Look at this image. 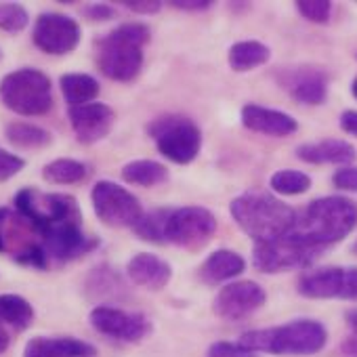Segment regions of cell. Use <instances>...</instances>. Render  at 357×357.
<instances>
[{"label": "cell", "instance_id": "cell-8", "mask_svg": "<svg viewBox=\"0 0 357 357\" xmlns=\"http://www.w3.org/2000/svg\"><path fill=\"white\" fill-rule=\"evenodd\" d=\"M217 231V219L202 206H178L170 208L166 217L164 240L166 244L198 250L211 242Z\"/></svg>", "mask_w": 357, "mask_h": 357}, {"label": "cell", "instance_id": "cell-27", "mask_svg": "<svg viewBox=\"0 0 357 357\" xmlns=\"http://www.w3.org/2000/svg\"><path fill=\"white\" fill-rule=\"evenodd\" d=\"M5 137L11 145L20 149H43L53 143V135L36 124L28 122H13L5 128Z\"/></svg>", "mask_w": 357, "mask_h": 357}, {"label": "cell", "instance_id": "cell-29", "mask_svg": "<svg viewBox=\"0 0 357 357\" xmlns=\"http://www.w3.org/2000/svg\"><path fill=\"white\" fill-rule=\"evenodd\" d=\"M269 185L280 196H301L311 190V176L296 168H282L271 174Z\"/></svg>", "mask_w": 357, "mask_h": 357}, {"label": "cell", "instance_id": "cell-45", "mask_svg": "<svg viewBox=\"0 0 357 357\" xmlns=\"http://www.w3.org/2000/svg\"><path fill=\"white\" fill-rule=\"evenodd\" d=\"M351 93H353V97L357 99V78L353 80V84H351Z\"/></svg>", "mask_w": 357, "mask_h": 357}, {"label": "cell", "instance_id": "cell-38", "mask_svg": "<svg viewBox=\"0 0 357 357\" xmlns=\"http://www.w3.org/2000/svg\"><path fill=\"white\" fill-rule=\"evenodd\" d=\"M168 5H172L174 9H181V11H208L213 7L211 0H170Z\"/></svg>", "mask_w": 357, "mask_h": 357}, {"label": "cell", "instance_id": "cell-33", "mask_svg": "<svg viewBox=\"0 0 357 357\" xmlns=\"http://www.w3.org/2000/svg\"><path fill=\"white\" fill-rule=\"evenodd\" d=\"M89 288L95 290V294H112L116 288H122V284H120V278L116 275V271H112L109 267H99V269L91 271Z\"/></svg>", "mask_w": 357, "mask_h": 357}, {"label": "cell", "instance_id": "cell-7", "mask_svg": "<svg viewBox=\"0 0 357 357\" xmlns=\"http://www.w3.org/2000/svg\"><path fill=\"white\" fill-rule=\"evenodd\" d=\"M15 211L28 221L36 236L55 223L82 217L76 198L68 194H43L34 188H26L15 196Z\"/></svg>", "mask_w": 357, "mask_h": 357}, {"label": "cell", "instance_id": "cell-22", "mask_svg": "<svg viewBox=\"0 0 357 357\" xmlns=\"http://www.w3.org/2000/svg\"><path fill=\"white\" fill-rule=\"evenodd\" d=\"M244 269H246V261L242 255L221 248V250H215L213 255H208V259L202 263L200 280L204 284L219 286V284L236 280L240 273H244Z\"/></svg>", "mask_w": 357, "mask_h": 357}, {"label": "cell", "instance_id": "cell-18", "mask_svg": "<svg viewBox=\"0 0 357 357\" xmlns=\"http://www.w3.org/2000/svg\"><path fill=\"white\" fill-rule=\"evenodd\" d=\"M242 124L248 130L267 137H290L298 130V122L294 116L259 103H248L242 107Z\"/></svg>", "mask_w": 357, "mask_h": 357}, {"label": "cell", "instance_id": "cell-10", "mask_svg": "<svg viewBox=\"0 0 357 357\" xmlns=\"http://www.w3.org/2000/svg\"><path fill=\"white\" fill-rule=\"evenodd\" d=\"M38 240L49 257V261L70 263L97 248L99 240L84 234L82 217H74L61 223H55L38 234Z\"/></svg>", "mask_w": 357, "mask_h": 357}, {"label": "cell", "instance_id": "cell-28", "mask_svg": "<svg viewBox=\"0 0 357 357\" xmlns=\"http://www.w3.org/2000/svg\"><path fill=\"white\" fill-rule=\"evenodd\" d=\"M34 321V309L30 301L20 294H0V324L15 330H28Z\"/></svg>", "mask_w": 357, "mask_h": 357}, {"label": "cell", "instance_id": "cell-23", "mask_svg": "<svg viewBox=\"0 0 357 357\" xmlns=\"http://www.w3.org/2000/svg\"><path fill=\"white\" fill-rule=\"evenodd\" d=\"M269 57H271V49L267 45L259 40H242V43L231 45L227 53V63L234 72L244 74V72L265 66Z\"/></svg>", "mask_w": 357, "mask_h": 357}, {"label": "cell", "instance_id": "cell-40", "mask_svg": "<svg viewBox=\"0 0 357 357\" xmlns=\"http://www.w3.org/2000/svg\"><path fill=\"white\" fill-rule=\"evenodd\" d=\"M340 128L351 135V137H357V112L355 109H347L340 114Z\"/></svg>", "mask_w": 357, "mask_h": 357}, {"label": "cell", "instance_id": "cell-37", "mask_svg": "<svg viewBox=\"0 0 357 357\" xmlns=\"http://www.w3.org/2000/svg\"><path fill=\"white\" fill-rule=\"evenodd\" d=\"M120 5H124L128 11L139 13V15H155L162 11L164 3H160V0H124Z\"/></svg>", "mask_w": 357, "mask_h": 357}, {"label": "cell", "instance_id": "cell-16", "mask_svg": "<svg viewBox=\"0 0 357 357\" xmlns=\"http://www.w3.org/2000/svg\"><path fill=\"white\" fill-rule=\"evenodd\" d=\"M278 84L303 105H321L328 99V74L315 66H290L278 70Z\"/></svg>", "mask_w": 357, "mask_h": 357}, {"label": "cell", "instance_id": "cell-39", "mask_svg": "<svg viewBox=\"0 0 357 357\" xmlns=\"http://www.w3.org/2000/svg\"><path fill=\"white\" fill-rule=\"evenodd\" d=\"M84 15H86L89 20H93V22H107V20H112L116 13H114V9H112L109 5H91V7L84 9Z\"/></svg>", "mask_w": 357, "mask_h": 357}, {"label": "cell", "instance_id": "cell-21", "mask_svg": "<svg viewBox=\"0 0 357 357\" xmlns=\"http://www.w3.org/2000/svg\"><path fill=\"white\" fill-rule=\"evenodd\" d=\"M357 155L353 143L342 139H321L313 143H303L296 147V158L307 164H338L349 166Z\"/></svg>", "mask_w": 357, "mask_h": 357}, {"label": "cell", "instance_id": "cell-35", "mask_svg": "<svg viewBox=\"0 0 357 357\" xmlns=\"http://www.w3.org/2000/svg\"><path fill=\"white\" fill-rule=\"evenodd\" d=\"M22 168H26V160L17 153H11L7 149H0V183L13 178Z\"/></svg>", "mask_w": 357, "mask_h": 357}, {"label": "cell", "instance_id": "cell-43", "mask_svg": "<svg viewBox=\"0 0 357 357\" xmlns=\"http://www.w3.org/2000/svg\"><path fill=\"white\" fill-rule=\"evenodd\" d=\"M9 342H11V338H9V334L0 328V353H5L7 349H9Z\"/></svg>", "mask_w": 357, "mask_h": 357}, {"label": "cell", "instance_id": "cell-14", "mask_svg": "<svg viewBox=\"0 0 357 357\" xmlns=\"http://www.w3.org/2000/svg\"><path fill=\"white\" fill-rule=\"evenodd\" d=\"M267 301L265 288L252 280L229 282L213 298V313L227 321L244 319L257 313Z\"/></svg>", "mask_w": 357, "mask_h": 357}, {"label": "cell", "instance_id": "cell-3", "mask_svg": "<svg viewBox=\"0 0 357 357\" xmlns=\"http://www.w3.org/2000/svg\"><path fill=\"white\" fill-rule=\"evenodd\" d=\"M255 353L271 355H315L328 342V330L321 321L301 317L275 328L248 330L238 340Z\"/></svg>", "mask_w": 357, "mask_h": 357}, {"label": "cell", "instance_id": "cell-9", "mask_svg": "<svg viewBox=\"0 0 357 357\" xmlns=\"http://www.w3.org/2000/svg\"><path fill=\"white\" fill-rule=\"evenodd\" d=\"M91 202L97 219L107 227H135L143 217V206L135 194L114 181H97L91 192Z\"/></svg>", "mask_w": 357, "mask_h": 357}, {"label": "cell", "instance_id": "cell-4", "mask_svg": "<svg viewBox=\"0 0 357 357\" xmlns=\"http://www.w3.org/2000/svg\"><path fill=\"white\" fill-rule=\"evenodd\" d=\"M151 40L145 24H122L97 43V66L116 82H130L143 68V47Z\"/></svg>", "mask_w": 357, "mask_h": 357}, {"label": "cell", "instance_id": "cell-41", "mask_svg": "<svg viewBox=\"0 0 357 357\" xmlns=\"http://www.w3.org/2000/svg\"><path fill=\"white\" fill-rule=\"evenodd\" d=\"M340 351H342L347 357H357V334L344 338L342 344H340Z\"/></svg>", "mask_w": 357, "mask_h": 357}, {"label": "cell", "instance_id": "cell-25", "mask_svg": "<svg viewBox=\"0 0 357 357\" xmlns=\"http://www.w3.org/2000/svg\"><path fill=\"white\" fill-rule=\"evenodd\" d=\"M59 86H61V95L70 103V107L93 103L95 97L99 95V82L91 74H78V72L66 74V76H61Z\"/></svg>", "mask_w": 357, "mask_h": 357}, {"label": "cell", "instance_id": "cell-13", "mask_svg": "<svg viewBox=\"0 0 357 357\" xmlns=\"http://www.w3.org/2000/svg\"><path fill=\"white\" fill-rule=\"evenodd\" d=\"M317 257H319L317 252L298 246L286 236L271 240V242H255V248H252V263L263 273L303 269V267H309Z\"/></svg>", "mask_w": 357, "mask_h": 357}, {"label": "cell", "instance_id": "cell-17", "mask_svg": "<svg viewBox=\"0 0 357 357\" xmlns=\"http://www.w3.org/2000/svg\"><path fill=\"white\" fill-rule=\"evenodd\" d=\"M68 116L76 139L84 145H93L105 139L112 132L116 120L114 109L99 101L86 105H74L68 109Z\"/></svg>", "mask_w": 357, "mask_h": 357}, {"label": "cell", "instance_id": "cell-34", "mask_svg": "<svg viewBox=\"0 0 357 357\" xmlns=\"http://www.w3.org/2000/svg\"><path fill=\"white\" fill-rule=\"evenodd\" d=\"M208 357H259V353L246 349L240 342H229V340H219L211 344Z\"/></svg>", "mask_w": 357, "mask_h": 357}, {"label": "cell", "instance_id": "cell-1", "mask_svg": "<svg viewBox=\"0 0 357 357\" xmlns=\"http://www.w3.org/2000/svg\"><path fill=\"white\" fill-rule=\"evenodd\" d=\"M357 225V204L344 196H324L296 213L294 225L286 234L298 246L321 255L342 242Z\"/></svg>", "mask_w": 357, "mask_h": 357}, {"label": "cell", "instance_id": "cell-20", "mask_svg": "<svg viewBox=\"0 0 357 357\" xmlns=\"http://www.w3.org/2000/svg\"><path fill=\"white\" fill-rule=\"evenodd\" d=\"M97 349L74 336H34L24 349V357H95Z\"/></svg>", "mask_w": 357, "mask_h": 357}, {"label": "cell", "instance_id": "cell-5", "mask_svg": "<svg viewBox=\"0 0 357 357\" xmlns=\"http://www.w3.org/2000/svg\"><path fill=\"white\" fill-rule=\"evenodd\" d=\"M0 99L20 116H43L53 107L51 78L36 68H22L0 80Z\"/></svg>", "mask_w": 357, "mask_h": 357}, {"label": "cell", "instance_id": "cell-30", "mask_svg": "<svg viewBox=\"0 0 357 357\" xmlns=\"http://www.w3.org/2000/svg\"><path fill=\"white\" fill-rule=\"evenodd\" d=\"M170 208H153L149 213H143V217L135 223L132 231L143 240L151 244H166L164 229H166V217Z\"/></svg>", "mask_w": 357, "mask_h": 357}, {"label": "cell", "instance_id": "cell-26", "mask_svg": "<svg viewBox=\"0 0 357 357\" xmlns=\"http://www.w3.org/2000/svg\"><path fill=\"white\" fill-rule=\"evenodd\" d=\"M86 174H89V166L72 158L53 160L43 168V178L53 185H74V183L84 181Z\"/></svg>", "mask_w": 357, "mask_h": 357}, {"label": "cell", "instance_id": "cell-31", "mask_svg": "<svg viewBox=\"0 0 357 357\" xmlns=\"http://www.w3.org/2000/svg\"><path fill=\"white\" fill-rule=\"evenodd\" d=\"M30 15L20 3H0V30L20 34L28 28Z\"/></svg>", "mask_w": 357, "mask_h": 357}, {"label": "cell", "instance_id": "cell-15", "mask_svg": "<svg viewBox=\"0 0 357 357\" xmlns=\"http://www.w3.org/2000/svg\"><path fill=\"white\" fill-rule=\"evenodd\" d=\"M91 326L109 338L124 342H139L151 332V321L143 313L124 311L112 305H99L89 315Z\"/></svg>", "mask_w": 357, "mask_h": 357}, {"label": "cell", "instance_id": "cell-2", "mask_svg": "<svg viewBox=\"0 0 357 357\" xmlns=\"http://www.w3.org/2000/svg\"><path fill=\"white\" fill-rule=\"evenodd\" d=\"M229 215L238 227L255 242H271L290 231L296 211L269 192L250 190L229 204Z\"/></svg>", "mask_w": 357, "mask_h": 357}, {"label": "cell", "instance_id": "cell-36", "mask_svg": "<svg viewBox=\"0 0 357 357\" xmlns=\"http://www.w3.org/2000/svg\"><path fill=\"white\" fill-rule=\"evenodd\" d=\"M332 185L342 192H357V166H340L332 174Z\"/></svg>", "mask_w": 357, "mask_h": 357}, {"label": "cell", "instance_id": "cell-44", "mask_svg": "<svg viewBox=\"0 0 357 357\" xmlns=\"http://www.w3.org/2000/svg\"><path fill=\"white\" fill-rule=\"evenodd\" d=\"M11 211L9 208H0V225H3V221L7 219V215H9Z\"/></svg>", "mask_w": 357, "mask_h": 357}, {"label": "cell", "instance_id": "cell-12", "mask_svg": "<svg viewBox=\"0 0 357 357\" xmlns=\"http://www.w3.org/2000/svg\"><path fill=\"white\" fill-rule=\"evenodd\" d=\"M80 38V24L63 13H40L32 32L34 45L47 55H68L76 51Z\"/></svg>", "mask_w": 357, "mask_h": 357}, {"label": "cell", "instance_id": "cell-24", "mask_svg": "<svg viewBox=\"0 0 357 357\" xmlns=\"http://www.w3.org/2000/svg\"><path fill=\"white\" fill-rule=\"evenodd\" d=\"M122 178L130 185L139 188H153L160 185L168 178V168L155 160H132L122 166L120 170Z\"/></svg>", "mask_w": 357, "mask_h": 357}, {"label": "cell", "instance_id": "cell-42", "mask_svg": "<svg viewBox=\"0 0 357 357\" xmlns=\"http://www.w3.org/2000/svg\"><path fill=\"white\" fill-rule=\"evenodd\" d=\"M344 319H347V324H349V328L357 334V309H351V311H347L344 313Z\"/></svg>", "mask_w": 357, "mask_h": 357}, {"label": "cell", "instance_id": "cell-32", "mask_svg": "<svg viewBox=\"0 0 357 357\" xmlns=\"http://www.w3.org/2000/svg\"><path fill=\"white\" fill-rule=\"evenodd\" d=\"M296 11L311 24H328L332 17V3L330 0H298Z\"/></svg>", "mask_w": 357, "mask_h": 357}, {"label": "cell", "instance_id": "cell-19", "mask_svg": "<svg viewBox=\"0 0 357 357\" xmlns=\"http://www.w3.org/2000/svg\"><path fill=\"white\" fill-rule=\"evenodd\" d=\"M126 275H128V280L132 284H137V286H141L145 290L158 292L170 282L172 267H170L168 261L160 259L158 255L137 252L126 265Z\"/></svg>", "mask_w": 357, "mask_h": 357}, {"label": "cell", "instance_id": "cell-6", "mask_svg": "<svg viewBox=\"0 0 357 357\" xmlns=\"http://www.w3.org/2000/svg\"><path fill=\"white\" fill-rule=\"evenodd\" d=\"M149 137L155 141L158 151L174 162V164H190L198 158L202 149V130L196 122L183 116H162L149 122Z\"/></svg>", "mask_w": 357, "mask_h": 357}, {"label": "cell", "instance_id": "cell-11", "mask_svg": "<svg viewBox=\"0 0 357 357\" xmlns=\"http://www.w3.org/2000/svg\"><path fill=\"white\" fill-rule=\"evenodd\" d=\"M298 294L305 298L357 301V267H319L298 278Z\"/></svg>", "mask_w": 357, "mask_h": 357}]
</instances>
